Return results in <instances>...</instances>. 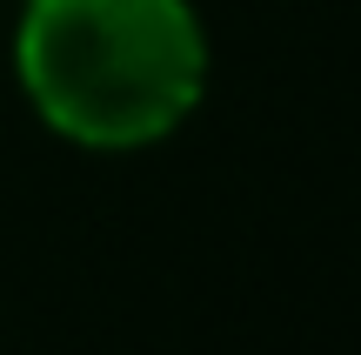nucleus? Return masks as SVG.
Listing matches in <instances>:
<instances>
[{
	"instance_id": "obj_1",
	"label": "nucleus",
	"mask_w": 361,
	"mask_h": 355,
	"mask_svg": "<svg viewBox=\"0 0 361 355\" xmlns=\"http://www.w3.org/2000/svg\"><path fill=\"white\" fill-rule=\"evenodd\" d=\"M207 40L188 0H34L20 88L47 128L87 148H141L194 114Z\"/></svg>"
}]
</instances>
